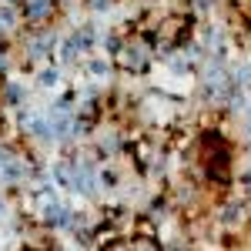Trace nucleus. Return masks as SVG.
<instances>
[{"instance_id": "nucleus-4", "label": "nucleus", "mask_w": 251, "mask_h": 251, "mask_svg": "<svg viewBox=\"0 0 251 251\" xmlns=\"http://www.w3.org/2000/svg\"><path fill=\"white\" fill-rule=\"evenodd\" d=\"M54 80H57V74H54V71H44V74H40V84H44V87H50Z\"/></svg>"}, {"instance_id": "nucleus-6", "label": "nucleus", "mask_w": 251, "mask_h": 251, "mask_svg": "<svg viewBox=\"0 0 251 251\" xmlns=\"http://www.w3.org/2000/svg\"><path fill=\"white\" fill-rule=\"evenodd\" d=\"M7 24H14V14L10 10H0V27H7Z\"/></svg>"}, {"instance_id": "nucleus-3", "label": "nucleus", "mask_w": 251, "mask_h": 251, "mask_svg": "<svg viewBox=\"0 0 251 251\" xmlns=\"http://www.w3.org/2000/svg\"><path fill=\"white\" fill-rule=\"evenodd\" d=\"M54 177H57V181L64 184V188H74V171H71V164H60Z\"/></svg>"}, {"instance_id": "nucleus-7", "label": "nucleus", "mask_w": 251, "mask_h": 251, "mask_svg": "<svg viewBox=\"0 0 251 251\" xmlns=\"http://www.w3.org/2000/svg\"><path fill=\"white\" fill-rule=\"evenodd\" d=\"M245 184H248V188H251V174H245Z\"/></svg>"}, {"instance_id": "nucleus-1", "label": "nucleus", "mask_w": 251, "mask_h": 251, "mask_svg": "<svg viewBox=\"0 0 251 251\" xmlns=\"http://www.w3.org/2000/svg\"><path fill=\"white\" fill-rule=\"evenodd\" d=\"M47 221H50V225H57V228H67L71 211H67V208H60V204H50V208H47Z\"/></svg>"}, {"instance_id": "nucleus-9", "label": "nucleus", "mask_w": 251, "mask_h": 251, "mask_svg": "<svg viewBox=\"0 0 251 251\" xmlns=\"http://www.w3.org/2000/svg\"><path fill=\"white\" fill-rule=\"evenodd\" d=\"M0 211H3V204H0Z\"/></svg>"}, {"instance_id": "nucleus-5", "label": "nucleus", "mask_w": 251, "mask_h": 251, "mask_svg": "<svg viewBox=\"0 0 251 251\" xmlns=\"http://www.w3.org/2000/svg\"><path fill=\"white\" fill-rule=\"evenodd\" d=\"M7 100H10V104H17V100H20V87H17V84L7 87Z\"/></svg>"}, {"instance_id": "nucleus-8", "label": "nucleus", "mask_w": 251, "mask_h": 251, "mask_svg": "<svg viewBox=\"0 0 251 251\" xmlns=\"http://www.w3.org/2000/svg\"><path fill=\"white\" fill-rule=\"evenodd\" d=\"M248 127H251V117H248Z\"/></svg>"}, {"instance_id": "nucleus-2", "label": "nucleus", "mask_w": 251, "mask_h": 251, "mask_svg": "<svg viewBox=\"0 0 251 251\" xmlns=\"http://www.w3.org/2000/svg\"><path fill=\"white\" fill-rule=\"evenodd\" d=\"M50 14V0H27V17L30 20H40Z\"/></svg>"}]
</instances>
